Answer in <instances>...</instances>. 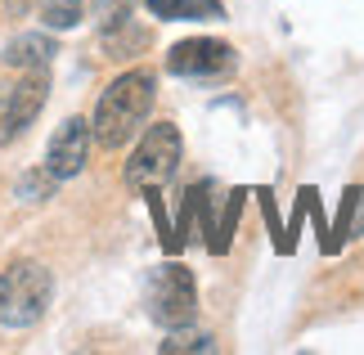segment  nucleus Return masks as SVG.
Returning <instances> with one entry per match:
<instances>
[{"mask_svg": "<svg viewBox=\"0 0 364 355\" xmlns=\"http://www.w3.org/2000/svg\"><path fill=\"white\" fill-rule=\"evenodd\" d=\"M153 95H158V77L149 68H135V73H122L113 86L100 95V108H95V139L104 149H122L139 126H144Z\"/></svg>", "mask_w": 364, "mask_h": 355, "instance_id": "nucleus-1", "label": "nucleus"}, {"mask_svg": "<svg viewBox=\"0 0 364 355\" xmlns=\"http://www.w3.org/2000/svg\"><path fill=\"white\" fill-rule=\"evenodd\" d=\"M54 297V279L46 265L36 261H18L0 275V324L5 329H32V324L46 315Z\"/></svg>", "mask_w": 364, "mask_h": 355, "instance_id": "nucleus-2", "label": "nucleus"}, {"mask_svg": "<svg viewBox=\"0 0 364 355\" xmlns=\"http://www.w3.org/2000/svg\"><path fill=\"white\" fill-rule=\"evenodd\" d=\"M180 131L171 122H158V126H149L144 139L135 144L131 153V162H126V184L139 194H158L166 180L176 176V166H180Z\"/></svg>", "mask_w": 364, "mask_h": 355, "instance_id": "nucleus-3", "label": "nucleus"}, {"mask_svg": "<svg viewBox=\"0 0 364 355\" xmlns=\"http://www.w3.org/2000/svg\"><path fill=\"white\" fill-rule=\"evenodd\" d=\"M193 310H198V288H193V275L185 265H158V275L149 279V315L162 324V329H185L193 324Z\"/></svg>", "mask_w": 364, "mask_h": 355, "instance_id": "nucleus-4", "label": "nucleus"}, {"mask_svg": "<svg viewBox=\"0 0 364 355\" xmlns=\"http://www.w3.org/2000/svg\"><path fill=\"white\" fill-rule=\"evenodd\" d=\"M166 68L185 81H220L234 73V50L225 41H212V36H193V41H180L166 54Z\"/></svg>", "mask_w": 364, "mask_h": 355, "instance_id": "nucleus-5", "label": "nucleus"}, {"mask_svg": "<svg viewBox=\"0 0 364 355\" xmlns=\"http://www.w3.org/2000/svg\"><path fill=\"white\" fill-rule=\"evenodd\" d=\"M46 90H50V68H32V73H23L14 81V90L5 95V108H0V144L18 139L36 122L41 104H46Z\"/></svg>", "mask_w": 364, "mask_h": 355, "instance_id": "nucleus-6", "label": "nucleus"}, {"mask_svg": "<svg viewBox=\"0 0 364 355\" xmlns=\"http://www.w3.org/2000/svg\"><path fill=\"white\" fill-rule=\"evenodd\" d=\"M90 144H95V122L68 117L59 131L50 135V144H46V171L54 180L81 176V171H86V158H90Z\"/></svg>", "mask_w": 364, "mask_h": 355, "instance_id": "nucleus-7", "label": "nucleus"}, {"mask_svg": "<svg viewBox=\"0 0 364 355\" xmlns=\"http://www.w3.org/2000/svg\"><path fill=\"white\" fill-rule=\"evenodd\" d=\"M149 46V32L144 27H135L131 14H113V18H104V50L113 54V59H122V54H135Z\"/></svg>", "mask_w": 364, "mask_h": 355, "instance_id": "nucleus-8", "label": "nucleus"}, {"mask_svg": "<svg viewBox=\"0 0 364 355\" xmlns=\"http://www.w3.org/2000/svg\"><path fill=\"white\" fill-rule=\"evenodd\" d=\"M153 18H171V23H207V18H225L220 0H149Z\"/></svg>", "mask_w": 364, "mask_h": 355, "instance_id": "nucleus-9", "label": "nucleus"}, {"mask_svg": "<svg viewBox=\"0 0 364 355\" xmlns=\"http://www.w3.org/2000/svg\"><path fill=\"white\" fill-rule=\"evenodd\" d=\"M5 63L18 68V73L50 68V63H54V41H50V36H14L9 46H5Z\"/></svg>", "mask_w": 364, "mask_h": 355, "instance_id": "nucleus-10", "label": "nucleus"}, {"mask_svg": "<svg viewBox=\"0 0 364 355\" xmlns=\"http://www.w3.org/2000/svg\"><path fill=\"white\" fill-rule=\"evenodd\" d=\"M81 14H86L81 0H41V23H46L50 32H68V27H77Z\"/></svg>", "mask_w": 364, "mask_h": 355, "instance_id": "nucleus-11", "label": "nucleus"}, {"mask_svg": "<svg viewBox=\"0 0 364 355\" xmlns=\"http://www.w3.org/2000/svg\"><path fill=\"white\" fill-rule=\"evenodd\" d=\"M216 342L207 333H185V329H171V337L162 342V351L166 355H180V351H212Z\"/></svg>", "mask_w": 364, "mask_h": 355, "instance_id": "nucleus-12", "label": "nucleus"}, {"mask_svg": "<svg viewBox=\"0 0 364 355\" xmlns=\"http://www.w3.org/2000/svg\"><path fill=\"white\" fill-rule=\"evenodd\" d=\"M46 189H54V176L46 171V166H41V176H27L23 180V194L32 198V203H41V194H46Z\"/></svg>", "mask_w": 364, "mask_h": 355, "instance_id": "nucleus-13", "label": "nucleus"}, {"mask_svg": "<svg viewBox=\"0 0 364 355\" xmlns=\"http://www.w3.org/2000/svg\"><path fill=\"white\" fill-rule=\"evenodd\" d=\"M5 5H9V18H23V14L32 9V0H5Z\"/></svg>", "mask_w": 364, "mask_h": 355, "instance_id": "nucleus-14", "label": "nucleus"}]
</instances>
